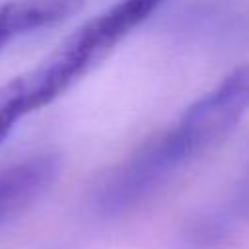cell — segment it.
I'll return each instance as SVG.
<instances>
[{
	"label": "cell",
	"instance_id": "obj_1",
	"mask_svg": "<svg viewBox=\"0 0 249 249\" xmlns=\"http://www.w3.org/2000/svg\"><path fill=\"white\" fill-rule=\"evenodd\" d=\"M165 2L119 0L80 25L35 68L14 78L27 113L53 103L70 89Z\"/></svg>",
	"mask_w": 249,
	"mask_h": 249
},
{
	"label": "cell",
	"instance_id": "obj_2",
	"mask_svg": "<svg viewBox=\"0 0 249 249\" xmlns=\"http://www.w3.org/2000/svg\"><path fill=\"white\" fill-rule=\"evenodd\" d=\"M200 156L183 126L173 123L107 173L93 195L95 212L103 218L130 212Z\"/></svg>",
	"mask_w": 249,
	"mask_h": 249
},
{
	"label": "cell",
	"instance_id": "obj_3",
	"mask_svg": "<svg viewBox=\"0 0 249 249\" xmlns=\"http://www.w3.org/2000/svg\"><path fill=\"white\" fill-rule=\"evenodd\" d=\"M60 160L54 154H37L0 169V224L25 210L56 179Z\"/></svg>",
	"mask_w": 249,
	"mask_h": 249
},
{
	"label": "cell",
	"instance_id": "obj_4",
	"mask_svg": "<svg viewBox=\"0 0 249 249\" xmlns=\"http://www.w3.org/2000/svg\"><path fill=\"white\" fill-rule=\"evenodd\" d=\"M82 6L84 0H10L0 4V51L27 33L66 21Z\"/></svg>",
	"mask_w": 249,
	"mask_h": 249
},
{
	"label": "cell",
	"instance_id": "obj_5",
	"mask_svg": "<svg viewBox=\"0 0 249 249\" xmlns=\"http://www.w3.org/2000/svg\"><path fill=\"white\" fill-rule=\"evenodd\" d=\"M25 115H23V111L16 99V93L10 86V82H6L4 86H0V142L8 138L12 128Z\"/></svg>",
	"mask_w": 249,
	"mask_h": 249
}]
</instances>
